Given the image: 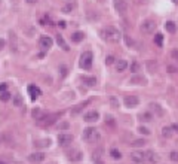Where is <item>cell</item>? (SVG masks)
Instances as JSON below:
<instances>
[{"mask_svg": "<svg viewBox=\"0 0 178 164\" xmlns=\"http://www.w3.org/2000/svg\"><path fill=\"white\" fill-rule=\"evenodd\" d=\"M102 36H104V39H105L107 42H111V43H117V42H120V39H122L120 30L116 28V27H113V25H107V27L102 30Z\"/></svg>", "mask_w": 178, "mask_h": 164, "instance_id": "cell-1", "label": "cell"}, {"mask_svg": "<svg viewBox=\"0 0 178 164\" xmlns=\"http://www.w3.org/2000/svg\"><path fill=\"white\" fill-rule=\"evenodd\" d=\"M98 139H100V133L97 129H94V127L85 129V131H83V140L85 142L92 143V142H97Z\"/></svg>", "mask_w": 178, "mask_h": 164, "instance_id": "cell-2", "label": "cell"}, {"mask_svg": "<svg viewBox=\"0 0 178 164\" xmlns=\"http://www.w3.org/2000/svg\"><path fill=\"white\" fill-rule=\"evenodd\" d=\"M92 60H94V55L91 51H86L80 55V67L85 69V70H89L92 67Z\"/></svg>", "mask_w": 178, "mask_h": 164, "instance_id": "cell-3", "label": "cell"}, {"mask_svg": "<svg viewBox=\"0 0 178 164\" xmlns=\"http://www.w3.org/2000/svg\"><path fill=\"white\" fill-rule=\"evenodd\" d=\"M140 30H141L144 35H151V33H155V30H156V23L151 21V20H145V21L141 23Z\"/></svg>", "mask_w": 178, "mask_h": 164, "instance_id": "cell-4", "label": "cell"}, {"mask_svg": "<svg viewBox=\"0 0 178 164\" xmlns=\"http://www.w3.org/2000/svg\"><path fill=\"white\" fill-rule=\"evenodd\" d=\"M71 142H73V136L71 134H68V133L58 134V143H59V146H68V145H71Z\"/></svg>", "mask_w": 178, "mask_h": 164, "instance_id": "cell-5", "label": "cell"}, {"mask_svg": "<svg viewBox=\"0 0 178 164\" xmlns=\"http://www.w3.org/2000/svg\"><path fill=\"white\" fill-rule=\"evenodd\" d=\"M114 9L119 15H125L128 12V5L125 0H114Z\"/></svg>", "mask_w": 178, "mask_h": 164, "instance_id": "cell-6", "label": "cell"}, {"mask_svg": "<svg viewBox=\"0 0 178 164\" xmlns=\"http://www.w3.org/2000/svg\"><path fill=\"white\" fill-rule=\"evenodd\" d=\"M131 160H132L134 163L141 164V163H144L145 160H147V154H145V152H140V151L132 152V154H131Z\"/></svg>", "mask_w": 178, "mask_h": 164, "instance_id": "cell-7", "label": "cell"}, {"mask_svg": "<svg viewBox=\"0 0 178 164\" xmlns=\"http://www.w3.org/2000/svg\"><path fill=\"white\" fill-rule=\"evenodd\" d=\"M123 103H125V106H128V107H135V106H138V103H140V99L137 95H126L125 100H123Z\"/></svg>", "mask_w": 178, "mask_h": 164, "instance_id": "cell-8", "label": "cell"}, {"mask_svg": "<svg viewBox=\"0 0 178 164\" xmlns=\"http://www.w3.org/2000/svg\"><path fill=\"white\" fill-rule=\"evenodd\" d=\"M44 155L43 152H33V154H30L28 155V161L30 163H42V161H44Z\"/></svg>", "mask_w": 178, "mask_h": 164, "instance_id": "cell-9", "label": "cell"}, {"mask_svg": "<svg viewBox=\"0 0 178 164\" xmlns=\"http://www.w3.org/2000/svg\"><path fill=\"white\" fill-rule=\"evenodd\" d=\"M39 45L43 48V49H49V48L54 45V40H52L49 36H43V37H40V40H39Z\"/></svg>", "mask_w": 178, "mask_h": 164, "instance_id": "cell-10", "label": "cell"}, {"mask_svg": "<svg viewBox=\"0 0 178 164\" xmlns=\"http://www.w3.org/2000/svg\"><path fill=\"white\" fill-rule=\"evenodd\" d=\"M98 117H100V114H98L97 110H89L88 114L83 117V119H85L86 122H95V121L98 119Z\"/></svg>", "mask_w": 178, "mask_h": 164, "instance_id": "cell-11", "label": "cell"}, {"mask_svg": "<svg viewBox=\"0 0 178 164\" xmlns=\"http://www.w3.org/2000/svg\"><path fill=\"white\" fill-rule=\"evenodd\" d=\"M67 157H68V160H71V161H79V160H82V157H83V154L77 151V149H74V151H70V152L67 154Z\"/></svg>", "mask_w": 178, "mask_h": 164, "instance_id": "cell-12", "label": "cell"}, {"mask_svg": "<svg viewBox=\"0 0 178 164\" xmlns=\"http://www.w3.org/2000/svg\"><path fill=\"white\" fill-rule=\"evenodd\" d=\"M28 93L31 94V99L36 100V99L42 94V91H40V88H39V87H36V85H30V87H28Z\"/></svg>", "mask_w": 178, "mask_h": 164, "instance_id": "cell-13", "label": "cell"}, {"mask_svg": "<svg viewBox=\"0 0 178 164\" xmlns=\"http://www.w3.org/2000/svg\"><path fill=\"white\" fill-rule=\"evenodd\" d=\"M82 81H83L85 85H88V87H95V84H97V79L94 76H83Z\"/></svg>", "mask_w": 178, "mask_h": 164, "instance_id": "cell-14", "label": "cell"}, {"mask_svg": "<svg viewBox=\"0 0 178 164\" xmlns=\"http://www.w3.org/2000/svg\"><path fill=\"white\" fill-rule=\"evenodd\" d=\"M12 103H13V106H16V107H21L22 103H24L21 94H13V97H12Z\"/></svg>", "mask_w": 178, "mask_h": 164, "instance_id": "cell-15", "label": "cell"}, {"mask_svg": "<svg viewBox=\"0 0 178 164\" xmlns=\"http://www.w3.org/2000/svg\"><path fill=\"white\" fill-rule=\"evenodd\" d=\"M128 69V63L125 61V60H119L117 63H116V70L117 72H125Z\"/></svg>", "mask_w": 178, "mask_h": 164, "instance_id": "cell-16", "label": "cell"}, {"mask_svg": "<svg viewBox=\"0 0 178 164\" xmlns=\"http://www.w3.org/2000/svg\"><path fill=\"white\" fill-rule=\"evenodd\" d=\"M89 103H91V100H86V102H83V103L77 105L76 107H74V109H71V115H77L79 112H80V110H82V109H83V107H85L86 105H89Z\"/></svg>", "mask_w": 178, "mask_h": 164, "instance_id": "cell-17", "label": "cell"}, {"mask_svg": "<svg viewBox=\"0 0 178 164\" xmlns=\"http://www.w3.org/2000/svg\"><path fill=\"white\" fill-rule=\"evenodd\" d=\"M56 42H58V45H59V47L62 48L64 51H68V49H70V47H68V45H67V43H66V40H64V37H62V36H61V35H58V36H56Z\"/></svg>", "mask_w": 178, "mask_h": 164, "instance_id": "cell-18", "label": "cell"}, {"mask_svg": "<svg viewBox=\"0 0 178 164\" xmlns=\"http://www.w3.org/2000/svg\"><path fill=\"white\" fill-rule=\"evenodd\" d=\"M129 82H131V84H137V85H144L145 78L144 76H134V78L129 79Z\"/></svg>", "mask_w": 178, "mask_h": 164, "instance_id": "cell-19", "label": "cell"}, {"mask_svg": "<svg viewBox=\"0 0 178 164\" xmlns=\"http://www.w3.org/2000/svg\"><path fill=\"white\" fill-rule=\"evenodd\" d=\"M147 154V160L150 161V163H157L159 161V155L156 152H153V151H148V152H145Z\"/></svg>", "mask_w": 178, "mask_h": 164, "instance_id": "cell-20", "label": "cell"}, {"mask_svg": "<svg viewBox=\"0 0 178 164\" xmlns=\"http://www.w3.org/2000/svg\"><path fill=\"white\" fill-rule=\"evenodd\" d=\"M83 37H85V35H83L82 32H76V33H73V35H71V40H73V42H76V43H79V42H82V40H83Z\"/></svg>", "mask_w": 178, "mask_h": 164, "instance_id": "cell-21", "label": "cell"}, {"mask_svg": "<svg viewBox=\"0 0 178 164\" xmlns=\"http://www.w3.org/2000/svg\"><path fill=\"white\" fill-rule=\"evenodd\" d=\"M34 145H36V146H39V148L51 146V139H42V140H37V142H34Z\"/></svg>", "mask_w": 178, "mask_h": 164, "instance_id": "cell-22", "label": "cell"}, {"mask_svg": "<svg viewBox=\"0 0 178 164\" xmlns=\"http://www.w3.org/2000/svg\"><path fill=\"white\" fill-rule=\"evenodd\" d=\"M165 28H166V32H169V33H175L177 32V25H175V23H172V21L165 23Z\"/></svg>", "mask_w": 178, "mask_h": 164, "instance_id": "cell-23", "label": "cell"}, {"mask_svg": "<svg viewBox=\"0 0 178 164\" xmlns=\"http://www.w3.org/2000/svg\"><path fill=\"white\" fill-rule=\"evenodd\" d=\"M31 115H33V118H34V119H37V121H39V119H42V118L44 117V115H43V112H42V110H40L39 107H36V109H33V112H31Z\"/></svg>", "mask_w": 178, "mask_h": 164, "instance_id": "cell-24", "label": "cell"}, {"mask_svg": "<svg viewBox=\"0 0 178 164\" xmlns=\"http://www.w3.org/2000/svg\"><path fill=\"white\" fill-rule=\"evenodd\" d=\"M9 39H11V48L16 51V35L13 32H9Z\"/></svg>", "mask_w": 178, "mask_h": 164, "instance_id": "cell-25", "label": "cell"}, {"mask_svg": "<svg viewBox=\"0 0 178 164\" xmlns=\"http://www.w3.org/2000/svg\"><path fill=\"white\" fill-rule=\"evenodd\" d=\"M144 145H145L144 139H137V140L131 142V146H134V148H140V146H144Z\"/></svg>", "mask_w": 178, "mask_h": 164, "instance_id": "cell-26", "label": "cell"}, {"mask_svg": "<svg viewBox=\"0 0 178 164\" xmlns=\"http://www.w3.org/2000/svg\"><path fill=\"white\" fill-rule=\"evenodd\" d=\"M150 107H151V109L155 110L157 115H163V110H162V107L157 105V103H151V105H150Z\"/></svg>", "mask_w": 178, "mask_h": 164, "instance_id": "cell-27", "label": "cell"}, {"mask_svg": "<svg viewBox=\"0 0 178 164\" xmlns=\"http://www.w3.org/2000/svg\"><path fill=\"white\" fill-rule=\"evenodd\" d=\"M162 136L163 137H171L172 136V129L171 127H163L162 129Z\"/></svg>", "mask_w": 178, "mask_h": 164, "instance_id": "cell-28", "label": "cell"}, {"mask_svg": "<svg viewBox=\"0 0 178 164\" xmlns=\"http://www.w3.org/2000/svg\"><path fill=\"white\" fill-rule=\"evenodd\" d=\"M155 42H156L157 47H162V45H163V36L160 35V33H157V35L155 36Z\"/></svg>", "mask_w": 178, "mask_h": 164, "instance_id": "cell-29", "label": "cell"}, {"mask_svg": "<svg viewBox=\"0 0 178 164\" xmlns=\"http://www.w3.org/2000/svg\"><path fill=\"white\" fill-rule=\"evenodd\" d=\"M110 155L114 158V160H120V158H122V154H120V151H117V149H111Z\"/></svg>", "mask_w": 178, "mask_h": 164, "instance_id": "cell-30", "label": "cell"}, {"mask_svg": "<svg viewBox=\"0 0 178 164\" xmlns=\"http://www.w3.org/2000/svg\"><path fill=\"white\" fill-rule=\"evenodd\" d=\"M11 97H12V94L8 93V91H5V93H0V100H2V102H8Z\"/></svg>", "mask_w": 178, "mask_h": 164, "instance_id": "cell-31", "label": "cell"}, {"mask_svg": "<svg viewBox=\"0 0 178 164\" xmlns=\"http://www.w3.org/2000/svg\"><path fill=\"white\" fill-rule=\"evenodd\" d=\"M109 102H110V105L113 106V107H119V100H117L116 97H113V95H111L110 99H109Z\"/></svg>", "mask_w": 178, "mask_h": 164, "instance_id": "cell-32", "label": "cell"}, {"mask_svg": "<svg viewBox=\"0 0 178 164\" xmlns=\"http://www.w3.org/2000/svg\"><path fill=\"white\" fill-rule=\"evenodd\" d=\"M141 119H143V121H145V122H148V121H150V119H151V114H148V112H145V114H141Z\"/></svg>", "mask_w": 178, "mask_h": 164, "instance_id": "cell-33", "label": "cell"}, {"mask_svg": "<svg viewBox=\"0 0 178 164\" xmlns=\"http://www.w3.org/2000/svg\"><path fill=\"white\" fill-rule=\"evenodd\" d=\"M140 70V64L137 63V61H134L132 64H131V72H134V73H137V72Z\"/></svg>", "mask_w": 178, "mask_h": 164, "instance_id": "cell-34", "label": "cell"}, {"mask_svg": "<svg viewBox=\"0 0 178 164\" xmlns=\"http://www.w3.org/2000/svg\"><path fill=\"white\" fill-rule=\"evenodd\" d=\"M67 70H68V69H67V66H64V64H62V66H59V72H61V76H67Z\"/></svg>", "mask_w": 178, "mask_h": 164, "instance_id": "cell-35", "label": "cell"}, {"mask_svg": "<svg viewBox=\"0 0 178 164\" xmlns=\"http://www.w3.org/2000/svg\"><path fill=\"white\" fill-rule=\"evenodd\" d=\"M101 152H102V149H97L95 152H94V160H101Z\"/></svg>", "mask_w": 178, "mask_h": 164, "instance_id": "cell-36", "label": "cell"}, {"mask_svg": "<svg viewBox=\"0 0 178 164\" xmlns=\"http://www.w3.org/2000/svg\"><path fill=\"white\" fill-rule=\"evenodd\" d=\"M105 124H110V125H114V119H113V117H105Z\"/></svg>", "mask_w": 178, "mask_h": 164, "instance_id": "cell-37", "label": "cell"}, {"mask_svg": "<svg viewBox=\"0 0 178 164\" xmlns=\"http://www.w3.org/2000/svg\"><path fill=\"white\" fill-rule=\"evenodd\" d=\"M171 160H172V161H178V152L177 151L171 152Z\"/></svg>", "mask_w": 178, "mask_h": 164, "instance_id": "cell-38", "label": "cell"}, {"mask_svg": "<svg viewBox=\"0 0 178 164\" xmlns=\"http://www.w3.org/2000/svg\"><path fill=\"white\" fill-rule=\"evenodd\" d=\"M138 131H140V133H143V134H150V130L145 129V127H140Z\"/></svg>", "mask_w": 178, "mask_h": 164, "instance_id": "cell-39", "label": "cell"}, {"mask_svg": "<svg viewBox=\"0 0 178 164\" xmlns=\"http://www.w3.org/2000/svg\"><path fill=\"white\" fill-rule=\"evenodd\" d=\"M105 63H107V64H113V63H114V57H113V55H109V57L105 58Z\"/></svg>", "mask_w": 178, "mask_h": 164, "instance_id": "cell-40", "label": "cell"}, {"mask_svg": "<svg viewBox=\"0 0 178 164\" xmlns=\"http://www.w3.org/2000/svg\"><path fill=\"white\" fill-rule=\"evenodd\" d=\"M73 11V5H67L64 6V12H71Z\"/></svg>", "mask_w": 178, "mask_h": 164, "instance_id": "cell-41", "label": "cell"}, {"mask_svg": "<svg viewBox=\"0 0 178 164\" xmlns=\"http://www.w3.org/2000/svg\"><path fill=\"white\" fill-rule=\"evenodd\" d=\"M172 57L178 61V49H172Z\"/></svg>", "mask_w": 178, "mask_h": 164, "instance_id": "cell-42", "label": "cell"}, {"mask_svg": "<svg viewBox=\"0 0 178 164\" xmlns=\"http://www.w3.org/2000/svg\"><path fill=\"white\" fill-rule=\"evenodd\" d=\"M5 45H6V42H5V39H0V51L5 48Z\"/></svg>", "mask_w": 178, "mask_h": 164, "instance_id": "cell-43", "label": "cell"}, {"mask_svg": "<svg viewBox=\"0 0 178 164\" xmlns=\"http://www.w3.org/2000/svg\"><path fill=\"white\" fill-rule=\"evenodd\" d=\"M6 91V84H2L0 85V93H5Z\"/></svg>", "mask_w": 178, "mask_h": 164, "instance_id": "cell-44", "label": "cell"}, {"mask_svg": "<svg viewBox=\"0 0 178 164\" xmlns=\"http://www.w3.org/2000/svg\"><path fill=\"white\" fill-rule=\"evenodd\" d=\"M126 43H128V45L131 47V45H132V43H134V40H132V39H131V37H128V36H126Z\"/></svg>", "mask_w": 178, "mask_h": 164, "instance_id": "cell-45", "label": "cell"}, {"mask_svg": "<svg viewBox=\"0 0 178 164\" xmlns=\"http://www.w3.org/2000/svg\"><path fill=\"white\" fill-rule=\"evenodd\" d=\"M172 129H174V130H175V131L178 133V124H174V125H172Z\"/></svg>", "mask_w": 178, "mask_h": 164, "instance_id": "cell-46", "label": "cell"}, {"mask_svg": "<svg viewBox=\"0 0 178 164\" xmlns=\"http://www.w3.org/2000/svg\"><path fill=\"white\" fill-rule=\"evenodd\" d=\"M95 164H104V163H102V160H95Z\"/></svg>", "mask_w": 178, "mask_h": 164, "instance_id": "cell-47", "label": "cell"}, {"mask_svg": "<svg viewBox=\"0 0 178 164\" xmlns=\"http://www.w3.org/2000/svg\"><path fill=\"white\" fill-rule=\"evenodd\" d=\"M27 2H28V3H37L39 0H27Z\"/></svg>", "mask_w": 178, "mask_h": 164, "instance_id": "cell-48", "label": "cell"}, {"mask_svg": "<svg viewBox=\"0 0 178 164\" xmlns=\"http://www.w3.org/2000/svg\"><path fill=\"white\" fill-rule=\"evenodd\" d=\"M172 2H174V3H175V5H178V0H172Z\"/></svg>", "mask_w": 178, "mask_h": 164, "instance_id": "cell-49", "label": "cell"}, {"mask_svg": "<svg viewBox=\"0 0 178 164\" xmlns=\"http://www.w3.org/2000/svg\"><path fill=\"white\" fill-rule=\"evenodd\" d=\"M0 164H6V163H3V161H0Z\"/></svg>", "mask_w": 178, "mask_h": 164, "instance_id": "cell-50", "label": "cell"}]
</instances>
